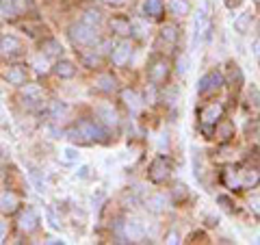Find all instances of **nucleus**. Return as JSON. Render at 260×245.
I'll return each instance as SVG.
<instances>
[{"label": "nucleus", "instance_id": "6", "mask_svg": "<svg viewBox=\"0 0 260 245\" xmlns=\"http://www.w3.org/2000/svg\"><path fill=\"white\" fill-rule=\"evenodd\" d=\"M225 78L221 72H208L198 80V96H213L223 87Z\"/></svg>", "mask_w": 260, "mask_h": 245}, {"label": "nucleus", "instance_id": "2", "mask_svg": "<svg viewBox=\"0 0 260 245\" xmlns=\"http://www.w3.org/2000/svg\"><path fill=\"white\" fill-rule=\"evenodd\" d=\"M68 37L76 48H93L98 42H100L98 28L89 26V24H85V22L72 24V26L68 28Z\"/></svg>", "mask_w": 260, "mask_h": 245}, {"label": "nucleus", "instance_id": "26", "mask_svg": "<svg viewBox=\"0 0 260 245\" xmlns=\"http://www.w3.org/2000/svg\"><path fill=\"white\" fill-rule=\"evenodd\" d=\"M0 11L7 20H13L15 15H18V0H0Z\"/></svg>", "mask_w": 260, "mask_h": 245}, {"label": "nucleus", "instance_id": "35", "mask_svg": "<svg viewBox=\"0 0 260 245\" xmlns=\"http://www.w3.org/2000/svg\"><path fill=\"white\" fill-rule=\"evenodd\" d=\"M63 161H65V163H76V161H78L76 150H72V148L65 150V152H63Z\"/></svg>", "mask_w": 260, "mask_h": 245}, {"label": "nucleus", "instance_id": "17", "mask_svg": "<svg viewBox=\"0 0 260 245\" xmlns=\"http://www.w3.org/2000/svg\"><path fill=\"white\" fill-rule=\"evenodd\" d=\"M215 137H217L219 143L232 141V139H234V124H232V121H228V119H221L215 126Z\"/></svg>", "mask_w": 260, "mask_h": 245}, {"label": "nucleus", "instance_id": "5", "mask_svg": "<svg viewBox=\"0 0 260 245\" xmlns=\"http://www.w3.org/2000/svg\"><path fill=\"white\" fill-rule=\"evenodd\" d=\"M172 171H174L172 163H169L165 157H156L148 167V178H150V182H154V185H162V182H167L169 178H172Z\"/></svg>", "mask_w": 260, "mask_h": 245}, {"label": "nucleus", "instance_id": "8", "mask_svg": "<svg viewBox=\"0 0 260 245\" xmlns=\"http://www.w3.org/2000/svg\"><path fill=\"white\" fill-rule=\"evenodd\" d=\"M24 52V44L15 35H3L0 37V54L7 59H15Z\"/></svg>", "mask_w": 260, "mask_h": 245}, {"label": "nucleus", "instance_id": "40", "mask_svg": "<svg viewBox=\"0 0 260 245\" xmlns=\"http://www.w3.org/2000/svg\"><path fill=\"white\" fill-rule=\"evenodd\" d=\"M225 5H228V7H230V9H232V7H234V0H225Z\"/></svg>", "mask_w": 260, "mask_h": 245}, {"label": "nucleus", "instance_id": "38", "mask_svg": "<svg viewBox=\"0 0 260 245\" xmlns=\"http://www.w3.org/2000/svg\"><path fill=\"white\" fill-rule=\"evenodd\" d=\"M104 5H109V7H124L128 0H102Z\"/></svg>", "mask_w": 260, "mask_h": 245}, {"label": "nucleus", "instance_id": "23", "mask_svg": "<svg viewBox=\"0 0 260 245\" xmlns=\"http://www.w3.org/2000/svg\"><path fill=\"white\" fill-rule=\"evenodd\" d=\"M162 0H143V13L148 18H160L162 15Z\"/></svg>", "mask_w": 260, "mask_h": 245}, {"label": "nucleus", "instance_id": "12", "mask_svg": "<svg viewBox=\"0 0 260 245\" xmlns=\"http://www.w3.org/2000/svg\"><path fill=\"white\" fill-rule=\"evenodd\" d=\"M210 37V18L206 11H200L195 15V35H193V44H198L200 39H208Z\"/></svg>", "mask_w": 260, "mask_h": 245}, {"label": "nucleus", "instance_id": "14", "mask_svg": "<svg viewBox=\"0 0 260 245\" xmlns=\"http://www.w3.org/2000/svg\"><path fill=\"white\" fill-rule=\"evenodd\" d=\"M95 115L100 117V121L107 128H117L119 126V117H117V111L111 107V104H100L95 107Z\"/></svg>", "mask_w": 260, "mask_h": 245}, {"label": "nucleus", "instance_id": "3", "mask_svg": "<svg viewBox=\"0 0 260 245\" xmlns=\"http://www.w3.org/2000/svg\"><path fill=\"white\" fill-rule=\"evenodd\" d=\"M221 119H223V104L221 102H208L206 107H202L200 121H202V128H204L206 135H210V128H215Z\"/></svg>", "mask_w": 260, "mask_h": 245}, {"label": "nucleus", "instance_id": "16", "mask_svg": "<svg viewBox=\"0 0 260 245\" xmlns=\"http://www.w3.org/2000/svg\"><path fill=\"white\" fill-rule=\"evenodd\" d=\"M121 102L130 113H139L141 111V96L135 91V89H121Z\"/></svg>", "mask_w": 260, "mask_h": 245}, {"label": "nucleus", "instance_id": "9", "mask_svg": "<svg viewBox=\"0 0 260 245\" xmlns=\"http://www.w3.org/2000/svg\"><path fill=\"white\" fill-rule=\"evenodd\" d=\"M121 234H124V239H128V241H141L145 236V228L139 219L130 217L121 224Z\"/></svg>", "mask_w": 260, "mask_h": 245}, {"label": "nucleus", "instance_id": "30", "mask_svg": "<svg viewBox=\"0 0 260 245\" xmlns=\"http://www.w3.org/2000/svg\"><path fill=\"white\" fill-rule=\"evenodd\" d=\"M83 22L89 24V26L98 28V26L102 24V13H100V11H95V9H87V11L83 13Z\"/></svg>", "mask_w": 260, "mask_h": 245}, {"label": "nucleus", "instance_id": "18", "mask_svg": "<svg viewBox=\"0 0 260 245\" xmlns=\"http://www.w3.org/2000/svg\"><path fill=\"white\" fill-rule=\"evenodd\" d=\"M20 206V198L11 191H3L0 193V210L3 213H15Z\"/></svg>", "mask_w": 260, "mask_h": 245}, {"label": "nucleus", "instance_id": "22", "mask_svg": "<svg viewBox=\"0 0 260 245\" xmlns=\"http://www.w3.org/2000/svg\"><path fill=\"white\" fill-rule=\"evenodd\" d=\"M145 206H148V210H152V213H162V210L167 208V198L162 193H154L145 200Z\"/></svg>", "mask_w": 260, "mask_h": 245}, {"label": "nucleus", "instance_id": "4", "mask_svg": "<svg viewBox=\"0 0 260 245\" xmlns=\"http://www.w3.org/2000/svg\"><path fill=\"white\" fill-rule=\"evenodd\" d=\"M169 78V61L165 56H152L148 63V80L152 85H165Z\"/></svg>", "mask_w": 260, "mask_h": 245}, {"label": "nucleus", "instance_id": "36", "mask_svg": "<svg viewBox=\"0 0 260 245\" xmlns=\"http://www.w3.org/2000/svg\"><path fill=\"white\" fill-rule=\"evenodd\" d=\"M217 204H223V208H225V210H234V204H232V200L228 198V195H219V198H217Z\"/></svg>", "mask_w": 260, "mask_h": 245}, {"label": "nucleus", "instance_id": "27", "mask_svg": "<svg viewBox=\"0 0 260 245\" xmlns=\"http://www.w3.org/2000/svg\"><path fill=\"white\" fill-rule=\"evenodd\" d=\"M42 52L46 56H59L63 52V48H61V44L56 42V39H46V42L42 44Z\"/></svg>", "mask_w": 260, "mask_h": 245}, {"label": "nucleus", "instance_id": "31", "mask_svg": "<svg viewBox=\"0 0 260 245\" xmlns=\"http://www.w3.org/2000/svg\"><path fill=\"white\" fill-rule=\"evenodd\" d=\"M245 133H247V137H249V141L260 148V121H258V119H254L251 124H247Z\"/></svg>", "mask_w": 260, "mask_h": 245}, {"label": "nucleus", "instance_id": "11", "mask_svg": "<svg viewBox=\"0 0 260 245\" xmlns=\"http://www.w3.org/2000/svg\"><path fill=\"white\" fill-rule=\"evenodd\" d=\"M20 94H22L24 104H28V107H37V104L44 102V91H42V87H39V85H28V83H24V85L20 87Z\"/></svg>", "mask_w": 260, "mask_h": 245}, {"label": "nucleus", "instance_id": "37", "mask_svg": "<svg viewBox=\"0 0 260 245\" xmlns=\"http://www.w3.org/2000/svg\"><path fill=\"white\" fill-rule=\"evenodd\" d=\"M247 204H249V208L254 210V213H258V215H260V195H251Z\"/></svg>", "mask_w": 260, "mask_h": 245}, {"label": "nucleus", "instance_id": "20", "mask_svg": "<svg viewBox=\"0 0 260 245\" xmlns=\"http://www.w3.org/2000/svg\"><path fill=\"white\" fill-rule=\"evenodd\" d=\"M7 83L13 87H22L26 83V70H24L22 65H11L9 72H7Z\"/></svg>", "mask_w": 260, "mask_h": 245}, {"label": "nucleus", "instance_id": "24", "mask_svg": "<svg viewBox=\"0 0 260 245\" xmlns=\"http://www.w3.org/2000/svg\"><path fill=\"white\" fill-rule=\"evenodd\" d=\"M169 11H172L176 18H184L191 11L189 0H169Z\"/></svg>", "mask_w": 260, "mask_h": 245}, {"label": "nucleus", "instance_id": "29", "mask_svg": "<svg viewBox=\"0 0 260 245\" xmlns=\"http://www.w3.org/2000/svg\"><path fill=\"white\" fill-rule=\"evenodd\" d=\"M228 78H230V83L234 85V87H241L243 85V72H241V68L237 63H230L228 65Z\"/></svg>", "mask_w": 260, "mask_h": 245}, {"label": "nucleus", "instance_id": "42", "mask_svg": "<svg viewBox=\"0 0 260 245\" xmlns=\"http://www.w3.org/2000/svg\"><path fill=\"white\" fill-rule=\"evenodd\" d=\"M0 91H3V87H0Z\"/></svg>", "mask_w": 260, "mask_h": 245}, {"label": "nucleus", "instance_id": "19", "mask_svg": "<svg viewBox=\"0 0 260 245\" xmlns=\"http://www.w3.org/2000/svg\"><path fill=\"white\" fill-rule=\"evenodd\" d=\"M54 74L59 78H74L76 76V65L72 63L70 59H59L54 63Z\"/></svg>", "mask_w": 260, "mask_h": 245}, {"label": "nucleus", "instance_id": "32", "mask_svg": "<svg viewBox=\"0 0 260 245\" xmlns=\"http://www.w3.org/2000/svg\"><path fill=\"white\" fill-rule=\"evenodd\" d=\"M70 113V107L65 102H52L50 104V117L52 119H63Z\"/></svg>", "mask_w": 260, "mask_h": 245}, {"label": "nucleus", "instance_id": "13", "mask_svg": "<svg viewBox=\"0 0 260 245\" xmlns=\"http://www.w3.org/2000/svg\"><path fill=\"white\" fill-rule=\"evenodd\" d=\"M178 37H180V30H178L176 24H162L158 33V46L174 48L178 44Z\"/></svg>", "mask_w": 260, "mask_h": 245}, {"label": "nucleus", "instance_id": "39", "mask_svg": "<svg viewBox=\"0 0 260 245\" xmlns=\"http://www.w3.org/2000/svg\"><path fill=\"white\" fill-rule=\"evenodd\" d=\"M254 54L260 56V39H256V42H254Z\"/></svg>", "mask_w": 260, "mask_h": 245}, {"label": "nucleus", "instance_id": "25", "mask_svg": "<svg viewBox=\"0 0 260 245\" xmlns=\"http://www.w3.org/2000/svg\"><path fill=\"white\" fill-rule=\"evenodd\" d=\"M251 18H254V13L251 11H243L241 15L234 18V30L237 33H247L249 26H251Z\"/></svg>", "mask_w": 260, "mask_h": 245}, {"label": "nucleus", "instance_id": "1", "mask_svg": "<svg viewBox=\"0 0 260 245\" xmlns=\"http://www.w3.org/2000/svg\"><path fill=\"white\" fill-rule=\"evenodd\" d=\"M65 135L76 143H107L109 141V128L102 121H95V119H80L78 124L68 128Z\"/></svg>", "mask_w": 260, "mask_h": 245}, {"label": "nucleus", "instance_id": "10", "mask_svg": "<svg viewBox=\"0 0 260 245\" xmlns=\"http://www.w3.org/2000/svg\"><path fill=\"white\" fill-rule=\"evenodd\" d=\"M133 59V44L130 42H119L115 48H113V52H111V61L117 65V68H124V65Z\"/></svg>", "mask_w": 260, "mask_h": 245}, {"label": "nucleus", "instance_id": "28", "mask_svg": "<svg viewBox=\"0 0 260 245\" xmlns=\"http://www.w3.org/2000/svg\"><path fill=\"white\" fill-rule=\"evenodd\" d=\"M247 102H249L251 113L260 115V91H258V87H254V85L249 87V91H247Z\"/></svg>", "mask_w": 260, "mask_h": 245}, {"label": "nucleus", "instance_id": "15", "mask_svg": "<svg viewBox=\"0 0 260 245\" xmlns=\"http://www.w3.org/2000/svg\"><path fill=\"white\" fill-rule=\"evenodd\" d=\"M109 26L119 37H128L130 33H133V22H130L128 18H124V15H113L111 22H109Z\"/></svg>", "mask_w": 260, "mask_h": 245}, {"label": "nucleus", "instance_id": "7", "mask_svg": "<svg viewBox=\"0 0 260 245\" xmlns=\"http://www.w3.org/2000/svg\"><path fill=\"white\" fill-rule=\"evenodd\" d=\"M37 226H39V213H37L35 208L26 206L24 210H20V215H18V228H20V232L30 234V232L37 230Z\"/></svg>", "mask_w": 260, "mask_h": 245}, {"label": "nucleus", "instance_id": "21", "mask_svg": "<svg viewBox=\"0 0 260 245\" xmlns=\"http://www.w3.org/2000/svg\"><path fill=\"white\" fill-rule=\"evenodd\" d=\"M95 87L100 89V91H104V94H113L117 89V78L113 74H100L95 78Z\"/></svg>", "mask_w": 260, "mask_h": 245}, {"label": "nucleus", "instance_id": "34", "mask_svg": "<svg viewBox=\"0 0 260 245\" xmlns=\"http://www.w3.org/2000/svg\"><path fill=\"white\" fill-rule=\"evenodd\" d=\"M186 70H189V56H186V54H178V59H176V72L180 76H184Z\"/></svg>", "mask_w": 260, "mask_h": 245}, {"label": "nucleus", "instance_id": "33", "mask_svg": "<svg viewBox=\"0 0 260 245\" xmlns=\"http://www.w3.org/2000/svg\"><path fill=\"white\" fill-rule=\"evenodd\" d=\"M172 193H174V200H176L178 204H180V202H184L186 198H189V187L182 185V182H176Z\"/></svg>", "mask_w": 260, "mask_h": 245}, {"label": "nucleus", "instance_id": "41", "mask_svg": "<svg viewBox=\"0 0 260 245\" xmlns=\"http://www.w3.org/2000/svg\"><path fill=\"white\" fill-rule=\"evenodd\" d=\"M3 232H5V224L0 222V236H3Z\"/></svg>", "mask_w": 260, "mask_h": 245}]
</instances>
